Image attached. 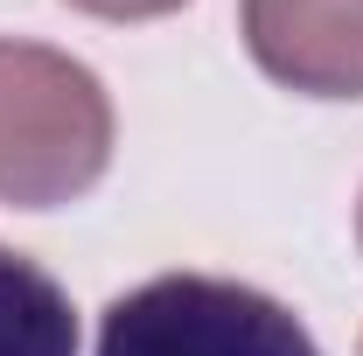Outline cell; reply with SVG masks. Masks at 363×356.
I'll return each instance as SVG.
<instances>
[{"label":"cell","instance_id":"obj_1","mask_svg":"<svg viewBox=\"0 0 363 356\" xmlns=\"http://www.w3.org/2000/svg\"><path fill=\"white\" fill-rule=\"evenodd\" d=\"M112 168V98L49 43L0 35V203L56 210Z\"/></svg>","mask_w":363,"mask_h":356},{"label":"cell","instance_id":"obj_2","mask_svg":"<svg viewBox=\"0 0 363 356\" xmlns=\"http://www.w3.org/2000/svg\"><path fill=\"white\" fill-rule=\"evenodd\" d=\"M98 356H321L308 321L245 279L161 272L98 321Z\"/></svg>","mask_w":363,"mask_h":356},{"label":"cell","instance_id":"obj_3","mask_svg":"<svg viewBox=\"0 0 363 356\" xmlns=\"http://www.w3.org/2000/svg\"><path fill=\"white\" fill-rule=\"evenodd\" d=\"M252 63L301 98H363V0H238Z\"/></svg>","mask_w":363,"mask_h":356},{"label":"cell","instance_id":"obj_4","mask_svg":"<svg viewBox=\"0 0 363 356\" xmlns=\"http://www.w3.org/2000/svg\"><path fill=\"white\" fill-rule=\"evenodd\" d=\"M0 356H77L70 294L7 245H0Z\"/></svg>","mask_w":363,"mask_h":356},{"label":"cell","instance_id":"obj_5","mask_svg":"<svg viewBox=\"0 0 363 356\" xmlns=\"http://www.w3.org/2000/svg\"><path fill=\"white\" fill-rule=\"evenodd\" d=\"M77 14H98V21H161V14H175L189 0H70Z\"/></svg>","mask_w":363,"mask_h":356},{"label":"cell","instance_id":"obj_6","mask_svg":"<svg viewBox=\"0 0 363 356\" xmlns=\"http://www.w3.org/2000/svg\"><path fill=\"white\" fill-rule=\"evenodd\" d=\"M357 245H363V203H357Z\"/></svg>","mask_w":363,"mask_h":356}]
</instances>
